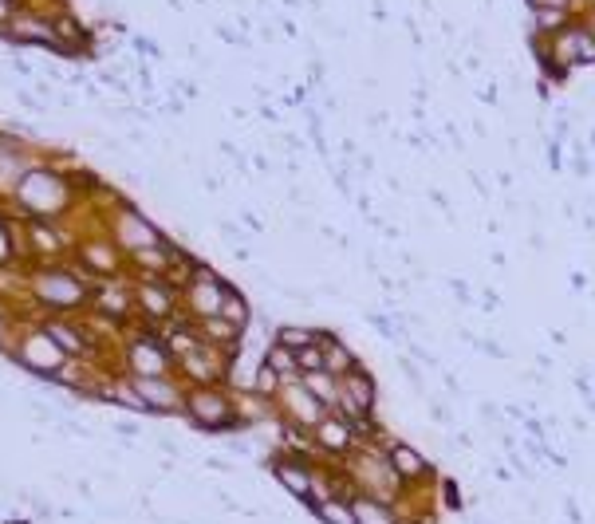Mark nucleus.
<instances>
[{
    "mask_svg": "<svg viewBox=\"0 0 595 524\" xmlns=\"http://www.w3.org/2000/svg\"><path fill=\"white\" fill-rule=\"evenodd\" d=\"M375 379L359 367V371H351V375H343L339 379V402H335V410L331 414H343L351 426H359V422H367V418H375Z\"/></svg>",
    "mask_w": 595,
    "mask_h": 524,
    "instance_id": "5",
    "label": "nucleus"
},
{
    "mask_svg": "<svg viewBox=\"0 0 595 524\" xmlns=\"http://www.w3.org/2000/svg\"><path fill=\"white\" fill-rule=\"evenodd\" d=\"M320 458H304V454H288V450H276L272 458H268V473L276 477V485L292 497V501H300V505H308L312 501V465Z\"/></svg>",
    "mask_w": 595,
    "mask_h": 524,
    "instance_id": "6",
    "label": "nucleus"
},
{
    "mask_svg": "<svg viewBox=\"0 0 595 524\" xmlns=\"http://www.w3.org/2000/svg\"><path fill=\"white\" fill-rule=\"evenodd\" d=\"M221 320H229L237 331L249 324V308H245V300H241L237 292H225V300H221Z\"/></svg>",
    "mask_w": 595,
    "mask_h": 524,
    "instance_id": "15",
    "label": "nucleus"
},
{
    "mask_svg": "<svg viewBox=\"0 0 595 524\" xmlns=\"http://www.w3.org/2000/svg\"><path fill=\"white\" fill-rule=\"evenodd\" d=\"M536 4H544V0H536ZM552 4H564V0H552Z\"/></svg>",
    "mask_w": 595,
    "mask_h": 524,
    "instance_id": "18",
    "label": "nucleus"
},
{
    "mask_svg": "<svg viewBox=\"0 0 595 524\" xmlns=\"http://www.w3.org/2000/svg\"><path fill=\"white\" fill-rule=\"evenodd\" d=\"M186 414L205 434H217V430H229V426L237 430V398L221 394L217 387H198V391L186 394Z\"/></svg>",
    "mask_w": 595,
    "mask_h": 524,
    "instance_id": "3",
    "label": "nucleus"
},
{
    "mask_svg": "<svg viewBox=\"0 0 595 524\" xmlns=\"http://www.w3.org/2000/svg\"><path fill=\"white\" fill-rule=\"evenodd\" d=\"M276 414H280V422L284 426H296V430H316L324 418H328L331 410L316 398V394L308 391V383H304V375L300 379H284L280 383V391H276Z\"/></svg>",
    "mask_w": 595,
    "mask_h": 524,
    "instance_id": "2",
    "label": "nucleus"
},
{
    "mask_svg": "<svg viewBox=\"0 0 595 524\" xmlns=\"http://www.w3.org/2000/svg\"><path fill=\"white\" fill-rule=\"evenodd\" d=\"M312 438H316V454L328 461H343L359 446V434H355V426H351L343 414H328V418L312 430Z\"/></svg>",
    "mask_w": 595,
    "mask_h": 524,
    "instance_id": "7",
    "label": "nucleus"
},
{
    "mask_svg": "<svg viewBox=\"0 0 595 524\" xmlns=\"http://www.w3.org/2000/svg\"><path fill=\"white\" fill-rule=\"evenodd\" d=\"M131 387L138 391V398L146 402V410H170V414L186 410V398L178 394L174 383H166V379H138V375H134Z\"/></svg>",
    "mask_w": 595,
    "mask_h": 524,
    "instance_id": "8",
    "label": "nucleus"
},
{
    "mask_svg": "<svg viewBox=\"0 0 595 524\" xmlns=\"http://www.w3.org/2000/svg\"><path fill=\"white\" fill-rule=\"evenodd\" d=\"M343 469L355 485V497H375V501H387L395 505L402 497V481L391 469V458L383 446H355L347 458H343Z\"/></svg>",
    "mask_w": 595,
    "mask_h": 524,
    "instance_id": "1",
    "label": "nucleus"
},
{
    "mask_svg": "<svg viewBox=\"0 0 595 524\" xmlns=\"http://www.w3.org/2000/svg\"><path fill=\"white\" fill-rule=\"evenodd\" d=\"M312 517L320 524H359L355 521V509L347 497H331V501H320V505H308Z\"/></svg>",
    "mask_w": 595,
    "mask_h": 524,
    "instance_id": "11",
    "label": "nucleus"
},
{
    "mask_svg": "<svg viewBox=\"0 0 595 524\" xmlns=\"http://www.w3.org/2000/svg\"><path fill=\"white\" fill-rule=\"evenodd\" d=\"M182 363H198V343L190 347V355H182ZM198 379H201V383H205V387H209V379H213V375L205 371V363H201V375H198Z\"/></svg>",
    "mask_w": 595,
    "mask_h": 524,
    "instance_id": "17",
    "label": "nucleus"
},
{
    "mask_svg": "<svg viewBox=\"0 0 595 524\" xmlns=\"http://www.w3.org/2000/svg\"><path fill=\"white\" fill-rule=\"evenodd\" d=\"M387 458H391V469L398 473V481H402V489H434L438 485V469H434V461L426 458L418 446H410V442H402V438H387Z\"/></svg>",
    "mask_w": 595,
    "mask_h": 524,
    "instance_id": "4",
    "label": "nucleus"
},
{
    "mask_svg": "<svg viewBox=\"0 0 595 524\" xmlns=\"http://www.w3.org/2000/svg\"><path fill=\"white\" fill-rule=\"evenodd\" d=\"M265 367H272L280 379H300V359H296V351L284 347V343H272V347H268Z\"/></svg>",
    "mask_w": 595,
    "mask_h": 524,
    "instance_id": "12",
    "label": "nucleus"
},
{
    "mask_svg": "<svg viewBox=\"0 0 595 524\" xmlns=\"http://www.w3.org/2000/svg\"><path fill=\"white\" fill-rule=\"evenodd\" d=\"M324 355H328V371L335 375V379H343V375L359 371V359H355V351H351V347H343L335 335H324Z\"/></svg>",
    "mask_w": 595,
    "mask_h": 524,
    "instance_id": "10",
    "label": "nucleus"
},
{
    "mask_svg": "<svg viewBox=\"0 0 595 524\" xmlns=\"http://www.w3.org/2000/svg\"><path fill=\"white\" fill-rule=\"evenodd\" d=\"M276 343L292 347V351H304L312 343H324V331H312V328H280L276 331Z\"/></svg>",
    "mask_w": 595,
    "mask_h": 524,
    "instance_id": "14",
    "label": "nucleus"
},
{
    "mask_svg": "<svg viewBox=\"0 0 595 524\" xmlns=\"http://www.w3.org/2000/svg\"><path fill=\"white\" fill-rule=\"evenodd\" d=\"M351 509H355V521L359 524H402L395 505L375 501V497H351Z\"/></svg>",
    "mask_w": 595,
    "mask_h": 524,
    "instance_id": "9",
    "label": "nucleus"
},
{
    "mask_svg": "<svg viewBox=\"0 0 595 524\" xmlns=\"http://www.w3.org/2000/svg\"><path fill=\"white\" fill-rule=\"evenodd\" d=\"M304 383H308V391L316 394L328 410H335V402H339V379L331 371H312V375H304Z\"/></svg>",
    "mask_w": 595,
    "mask_h": 524,
    "instance_id": "13",
    "label": "nucleus"
},
{
    "mask_svg": "<svg viewBox=\"0 0 595 524\" xmlns=\"http://www.w3.org/2000/svg\"><path fill=\"white\" fill-rule=\"evenodd\" d=\"M438 493H442V497H438V505H442V509H454V513L462 509V489H458V481L438 477Z\"/></svg>",
    "mask_w": 595,
    "mask_h": 524,
    "instance_id": "16",
    "label": "nucleus"
}]
</instances>
